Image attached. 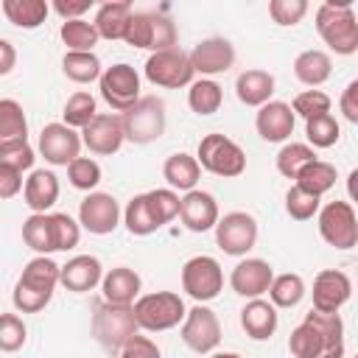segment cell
Listing matches in <instances>:
<instances>
[{
  "mask_svg": "<svg viewBox=\"0 0 358 358\" xmlns=\"http://www.w3.org/2000/svg\"><path fill=\"white\" fill-rule=\"evenodd\" d=\"M221 103H224V90H221L218 81H213V78H199V81L190 84V90H187V106H190L196 115H201V117L215 115V112L221 109Z\"/></svg>",
  "mask_w": 358,
  "mask_h": 358,
  "instance_id": "cell-35",
  "label": "cell"
},
{
  "mask_svg": "<svg viewBox=\"0 0 358 358\" xmlns=\"http://www.w3.org/2000/svg\"><path fill=\"white\" fill-rule=\"evenodd\" d=\"M145 78L154 87H165V90H179V87H190L193 84V62L190 53H185L182 48H171V50H159L151 53L145 59Z\"/></svg>",
  "mask_w": 358,
  "mask_h": 358,
  "instance_id": "cell-8",
  "label": "cell"
},
{
  "mask_svg": "<svg viewBox=\"0 0 358 358\" xmlns=\"http://www.w3.org/2000/svg\"><path fill=\"white\" fill-rule=\"evenodd\" d=\"M271 282H274V268H271V263H266L260 257L241 260L229 274L232 291L238 296H246V299H260L263 294H268Z\"/></svg>",
  "mask_w": 358,
  "mask_h": 358,
  "instance_id": "cell-18",
  "label": "cell"
},
{
  "mask_svg": "<svg viewBox=\"0 0 358 358\" xmlns=\"http://www.w3.org/2000/svg\"><path fill=\"white\" fill-rule=\"evenodd\" d=\"M34 148L28 145V140H11V143H0V165H11L17 171H28L34 168Z\"/></svg>",
  "mask_w": 358,
  "mask_h": 358,
  "instance_id": "cell-49",
  "label": "cell"
},
{
  "mask_svg": "<svg viewBox=\"0 0 358 358\" xmlns=\"http://www.w3.org/2000/svg\"><path fill=\"white\" fill-rule=\"evenodd\" d=\"M224 288V271L221 263L210 255H196L182 266V291L193 296L196 302H210Z\"/></svg>",
  "mask_w": 358,
  "mask_h": 358,
  "instance_id": "cell-10",
  "label": "cell"
},
{
  "mask_svg": "<svg viewBox=\"0 0 358 358\" xmlns=\"http://www.w3.org/2000/svg\"><path fill=\"white\" fill-rule=\"evenodd\" d=\"M294 76L308 87H322L333 76V59L330 53L319 48H308L294 59Z\"/></svg>",
  "mask_w": 358,
  "mask_h": 358,
  "instance_id": "cell-30",
  "label": "cell"
},
{
  "mask_svg": "<svg viewBox=\"0 0 358 358\" xmlns=\"http://www.w3.org/2000/svg\"><path fill=\"white\" fill-rule=\"evenodd\" d=\"M20 190H25L22 185V171L11 168V165H0V199H11Z\"/></svg>",
  "mask_w": 358,
  "mask_h": 358,
  "instance_id": "cell-53",
  "label": "cell"
},
{
  "mask_svg": "<svg viewBox=\"0 0 358 358\" xmlns=\"http://www.w3.org/2000/svg\"><path fill=\"white\" fill-rule=\"evenodd\" d=\"M101 98L115 109V112H129L143 95H140V76L131 64L117 62L112 67L103 70L101 81H98Z\"/></svg>",
  "mask_w": 358,
  "mask_h": 358,
  "instance_id": "cell-11",
  "label": "cell"
},
{
  "mask_svg": "<svg viewBox=\"0 0 358 358\" xmlns=\"http://www.w3.org/2000/svg\"><path fill=\"white\" fill-rule=\"evenodd\" d=\"M131 17H134L131 3H126V0H109V3L98 6L92 25H95V31H98L101 39L115 42V39H126V31H129Z\"/></svg>",
  "mask_w": 358,
  "mask_h": 358,
  "instance_id": "cell-24",
  "label": "cell"
},
{
  "mask_svg": "<svg viewBox=\"0 0 358 358\" xmlns=\"http://www.w3.org/2000/svg\"><path fill=\"white\" fill-rule=\"evenodd\" d=\"M305 137H308V145L313 148H330L338 143L341 137V129H338V120L324 112V115H316L310 120H305Z\"/></svg>",
  "mask_w": 358,
  "mask_h": 358,
  "instance_id": "cell-42",
  "label": "cell"
},
{
  "mask_svg": "<svg viewBox=\"0 0 358 358\" xmlns=\"http://www.w3.org/2000/svg\"><path fill=\"white\" fill-rule=\"evenodd\" d=\"M137 330H140V324L134 316V305H112L106 299L101 305H95L92 336L106 352H120L137 336Z\"/></svg>",
  "mask_w": 358,
  "mask_h": 358,
  "instance_id": "cell-3",
  "label": "cell"
},
{
  "mask_svg": "<svg viewBox=\"0 0 358 358\" xmlns=\"http://www.w3.org/2000/svg\"><path fill=\"white\" fill-rule=\"evenodd\" d=\"M288 350L294 358H344V322L338 313L310 310L291 330Z\"/></svg>",
  "mask_w": 358,
  "mask_h": 358,
  "instance_id": "cell-1",
  "label": "cell"
},
{
  "mask_svg": "<svg viewBox=\"0 0 358 358\" xmlns=\"http://www.w3.org/2000/svg\"><path fill=\"white\" fill-rule=\"evenodd\" d=\"M145 196H148V204H151V210H154V215H157V221L162 227L168 221H173L179 215V210H182V199L171 187H157V190H148Z\"/></svg>",
  "mask_w": 358,
  "mask_h": 358,
  "instance_id": "cell-45",
  "label": "cell"
},
{
  "mask_svg": "<svg viewBox=\"0 0 358 358\" xmlns=\"http://www.w3.org/2000/svg\"><path fill=\"white\" fill-rule=\"evenodd\" d=\"M84 145L98 154V157H112L120 151L126 131H123V117L115 112H98V117L81 131Z\"/></svg>",
  "mask_w": 358,
  "mask_h": 358,
  "instance_id": "cell-16",
  "label": "cell"
},
{
  "mask_svg": "<svg viewBox=\"0 0 358 358\" xmlns=\"http://www.w3.org/2000/svg\"><path fill=\"white\" fill-rule=\"evenodd\" d=\"M123 117V131H126V140L129 143H137V145H145V143H154L165 134V101L157 98V95H143L129 112L120 115Z\"/></svg>",
  "mask_w": 358,
  "mask_h": 358,
  "instance_id": "cell-7",
  "label": "cell"
},
{
  "mask_svg": "<svg viewBox=\"0 0 358 358\" xmlns=\"http://www.w3.org/2000/svg\"><path fill=\"white\" fill-rule=\"evenodd\" d=\"M81 134L76 129H70L67 123H48L39 131V154L45 157V162L50 165H70L73 159L81 157Z\"/></svg>",
  "mask_w": 358,
  "mask_h": 358,
  "instance_id": "cell-15",
  "label": "cell"
},
{
  "mask_svg": "<svg viewBox=\"0 0 358 358\" xmlns=\"http://www.w3.org/2000/svg\"><path fill=\"white\" fill-rule=\"evenodd\" d=\"M25 204L31 207V213H48L56 201H59V179L53 171H31V176L25 179V190H22Z\"/></svg>",
  "mask_w": 358,
  "mask_h": 358,
  "instance_id": "cell-28",
  "label": "cell"
},
{
  "mask_svg": "<svg viewBox=\"0 0 358 358\" xmlns=\"http://www.w3.org/2000/svg\"><path fill=\"white\" fill-rule=\"evenodd\" d=\"M347 196L358 204V168H352L350 176H347Z\"/></svg>",
  "mask_w": 358,
  "mask_h": 358,
  "instance_id": "cell-56",
  "label": "cell"
},
{
  "mask_svg": "<svg viewBox=\"0 0 358 358\" xmlns=\"http://www.w3.org/2000/svg\"><path fill=\"white\" fill-rule=\"evenodd\" d=\"M59 282H62V266H56L48 255H36L34 260H28L20 280H17V285L36 291V294H45V296H53V288Z\"/></svg>",
  "mask_w": 358,
  "mask_h": 358,
  "instance_id": "cell-27",
  "label": "cell"
},
{
  "mask_svg": "<svg viewBox=\"0 0 358 358\" xmlns=\"http://www.w3.org/2000/svg\"><path fill=\"white\" fill-rule=\"evenodd\" d=\"M179 218L185 224V229L190 232H207V229H215V224L221 221L218 215V201L213 193L207 190H190L182 196V210H179Z\"/></svg>",
  "mask_w": 358,
  "mask_h": 358,
  "instance_id": "cell-21",
  "label": "cell"
},
{
  "mask_svg": "<svg viewBox=\"0 0 358 358\" xmlns=\"http://www.w3.org/2000/svg\"><path fill=\"white\" fill-rule=\"evenodd\" d=\"M117 355H120V358H162L157 341H151L148 336H140V333H137Z\"/></svg>",
  "mask_w": 358,
  "mask_h": 358,
  "instance_id": "cell-51",
  "label": "cell"
},
{
  "mask_svg": "<svg viewBox=\"0 0 358 358\" xmlns=\"http://www.w3.org/2000/svg\"><path fill=\"white\" fill-rule=\"evenodd\" d=\"M310 162H316V151L308 143H285L274 157V165L285 179H296Z\"/></svg>",
  "mask_w": 358,
  "mask_h": 358,
  "instance_id": "cell-36",
  "label": "cell"
},
{
  "mask_svg": "<svg viewBox=\"0 0 358 358\" xmlns=\"http://www.w3.org/2000/svg\"><path fill=\"white\" fill-rule=\"evenodd\" d=\"M305 14H308L305 0H271L268 3V17L277 25H296V22H302Z\"/></svg>",
  "mask_w": 358,
  "mask_h": 358,
  "instance_id": "cell-50",
  "label": "cell"
},
{
  "mask_svg": "<svg viewBox=\"0 0 358 358\" xmlns=\"http://www.w3.org/2000/svg\"><path fill=\"white\" fill-rule=\"evenodd\" d=\"M305 296V280L294 271L274 274V282L268 288V299L274 308H296Z\"/></svg>",
  "mask_w": 358,
  "mask_h": 358,
  "instance_id": "cell-37",
  "label": "cell"
},
{
  "mask_svg": "<svg viewBox=\"0 0 358 358\" xmlns=\"http://www.w3.org/2000/svg\"><path fill=\"white\" fill-rule=\"evenodd\" d=\"M22 241H25V246H31L36 255H50V252H56L50 213H31V215L22 221Z\"/></svg>",
  "mask_w": 358,
  "mask_h": 358,
  "instance_id": "cell-31",
  "label": "cell"
},
{
  "mask_svg": "<svg viewBox=\"0 0 358 358\" xmlns=\"http://www.w3.org/2000/svg\"><path fill=\"white\" fill-rule=\"evenodd\" d=\"M235 95L241 103L246 106H266L274 95V76L268 70H260V67H252V70H243L238 78H235Z\"/></svg>",
  "mask_w": 358,
  "mask_h": 358,
  "instance_id": "cell-26",
  "label": "cell"
},
{
  "mask_svg": "<svg viewBox=\"0 0 358 358\" xmlns=\"http://www.w3.org/2000/svg\"><path fill=\"white\" fill-rule=\"evenodd\" d=\"M103 282V266L95 255H76L62 266V285L73 294H87Z\"/></svg>",
  "mask_w": 358,
  "mask_h": 358,
  "instance_id": "cell-22",
  "label": "cell"
},
{
  "mask_svg": "<svg viewBox=\"0 0 358 358\" xmlns=\"http://www.w3.org/2000/svg\"><path fill=\"white\" fill-rule=\"evenodd\" d=\"M190 62H193V70L201 73V78H213L227 73L235 64V48L224 36H210L190 50Z\"/></svg>",
  "mask_w": 358,
  "mask_h": 358,
  "instance_id": "cell-19",
  "label": "cell"
},
{
  "mask_svg": "<svg viewBox=\"0 0 358 358\" xmlns=\"http://www.w3.org/2000/svg\"><path fill=\"white\" fill-rule=\"evenodd\" d=\"M90 6H92L90 0H76V3H70V0H56V3H53V11L67 22V20H84L81 14H84Z\"/></svg>",
  "mask_w": 358,
  "mask_h": 358,
  "instance_id": "cell-54",
  "label": "cell"
},
{
  "mask_svg": "<svg viewBox=\"0 0 358 358\" xmlns=\"http://www.w3.org/2000/svg\"><path fill=\"white\" fill-rule=\"evenodd\" d=\"M28 338V327L17 313H3L0 316V350L3 352H17Z\"/></svg>",
  "mask_w": 358,
  "mask_h": 358,
  "instance_id": "cell-47",
  "label": "cell"
},
{
  "mask_svg": "<svg viewBox=\"0 0 358 358\" xmlns=\"http://www.w3.org/2000/svg\"><path fill=\"white\" fill-rule=\"evenodd\" d=\"M296 115L285 101H268L255 115V129L266 143H285L294 134Z\"/></svg>",
  "mask_w": 358,
  "mask_h": 358,
  "instance_id": "cell-20",
  "label": "cell"
},
{
  "mask_svg": "<svg viewBox=\"0 0 358 358\" xmlns=\"http://www.w3.org/2000/svg\"><path fill=\"white\" fill-rule=\"evenodd\" d=\"M62 73L76 81V84H92V81H101L103 76V67H101V59L95 53H76V50H67L62 56Z\"/></svg>",
  "mask_w": 358,
  "mask_h": 358,
  "instance_id": "cell-34",
  "label": "cell"
},
{
  "mask_svg": "<svg viewBox=\"0 0 358 358\" xmlns=\"http://www.w3.org/2000/svg\"><path fill=\"white\" fill-rule=\"evenodd\" d=\"M338 109H341V115H344L352 126H358V78H352V81L341 90Z\"/></svg>",
  "mask_w": 358,
  "mask_h": 358,
  "instance_id": "cell-52",
  "label": "cell"
},
{
  "mask_svg": "<svg viewBox=\"0 0 358 358\" xmlns=\"http://www.w3.org/2000/svg\"><path fill=\"white\" fill-rule=\"evenodd\" d=\"M316 31L333 53H358V14L350 0H324L316 8Z\"/></svg>",
  "mask_w": 358,
  "mask_h": 358,
  "instance_id": "cell-2",
  "label": "cell"
},
{
  "mask_svg": "<svg viewBox=\"0 0 358 358\" xmlns=\"http://www.w3.org/2000/svg\"><path fill=\"white\" fill-rule=\"evenodd\" d=\"M319 201H322L319 196H313V193L302 190L299 185H294V187L285 193V213H288L294 221H310V218L319 215V210H322Z\"/></svg>",
  "mask_w": 358,
  "mask_h": 358,
  "instance_id": "cell-44",
  "label": "cell"
},
{
  "mask_svg": "<svg viewBox=\"0 0 358 358\" xmlns=\"http://www.w3.org/2000/svg\"><path fill=\"white\" fill-rule=\"evenodd\" d=\"M182 341H185V347H190L199 355L213 352L221 344V322H218L215 310L196 302L182 322Z\"/></svg>",
  "mask_w": 358,
  "mask_h": 358,
  "instance_id": "cell-13",
  "label": "cell"
},
{
  "mask_svg": "<svg viewBox=\"0 0 358 358\" xmlns=\"http://www.w3.org/2000/svg\"><path fill=\"white\" fill-rule=\"evenodd\" d=\"M196 159L201 165V171L213 173V176H224V179H235L246 171V154L243 148L227 137V134H204L199 140V151H196Z\"/></svg>",
  "mask_w": 358,
  "mask_h": 358,
  "instance_id": "cell-4",
  "label": "cell"
},
{
  "mask_svg": "<svg viewBox=\"0 0 358 358\" xmlns=\"http://www.w3.org/2000/svg\"><path fill=\"white\" fill-rule=\"evenodd\" d=\"M296 185L302 187V190H308V193H313V196H324L333 185H336V168L330 165V162H324V159H316V162H310L299 176H296Z\"/></svg>",
  "mask_w": 358,
  "mask_h": 358,
  "instance_id": "cell-41",
  "label": "cell"
},
{
  "mask_svg": "<svg viewBox=\"0 0 358 358\" xmlns=\"http://www.w3.org/2000/svg\"><path fill=\"white\" fill-rule=\"evenodd\" d=\"M59 36L67 45V50H76V53H92V48L101 39L95 25L87 22V20H67V22H62Z\"/></svg>",
  "mask_w": 358,
  "mask_h": 358,
  "instance_id": "cell-38",
  "label": "cell"
},
{
  "mask_svg": "<svg viewBox=\"0 0 358 358\" xmlns=\"http://www.w3.org/2000/svg\"><path fill=\"white\" fill-rule=\"evenodd\" d=\"M134 316H137L140 330L162 333L185 322L187 308L176 291H154V294H143L134 302Z\"/></svg>",
  "mask_w": 358,
  "mask_h": 358,
  "instance_id": "cell-5",
  "label": "cell"
},
{
  "mask_svg": "<svg viewBox=\"0 0 358 358\" xmlns=\"http://www.w3.org/2000/svg\"><path fill=\"white\" fill-rule=\"evenodd\" d=\"M291 109H294V115L310 120V117H316V115L330 112V95H324L322 90H305V92H299V95L294 98Z\"/></svg>",
  "mask_w": 358,
  "mask_h": 358,
  "instance_id": "cell-48",
  "label": "cell"
},
{
  "mask_svg": "<svg viewBox=\"0 0 358 358\" xmlns=\"http://www.w3.org/2000/svg\"><path fill=\"white\" fill-rule=\"evenodd\" d=\"M162 176H165V182H168L171 190H185V193H190V190H196V185H199V179H201V165H199L196 157H190V154H185V151H176V154H171V157L165 159Z\"/></svg>",
  "mask_w": 358,
  "mask_h": 358,
  "instance_id": "cell-29",
  "label": "cell"
},
{
  "mask_svg": "<svg viewBox=\"0 0 358 358\" xmlns=\"http://www.w3.org/2000/svg\"><path fill=\"white\" fill-rule=\"evenodd\" d=\"M50 221H53L56 252H67V249L78 246V241H81V224L76 218H70L67 213H50Z\"/></svg>",
  "mask_w": 358,
  "mask_h": 358,
  "instance_id": "cell-46",
  "label": "cell"
},
{
  "mask_svg": "<svg viewBox=\"0 0 358 358\" xmlns=\"http://www.w3.org/2000/svg\"><path fill=\"white\" fill-rule=\"evenodd\" d=\"M140 288H143V280L134 268L129 266H115L103 274V282H101V291H103V299L112 302V305H134L140 299Z\"/></svg>",
  "mask_w": 358,
  "mask_h": 358,
  "instance_id": "cell-23",
  "label": "cell"
},
{
  "mask_svg": "<svg viewBox=\"0 0 358 358\" xmlns=\"http://www.w3.org/2000/svg\"><path fill=\"white\" fill-rule=\"evenodd\" d=\"M67 179L76 190H87V193H95L98 182H101V165L92 159V157H78L67 165Z\"/></svg>",
  "mask_w": 358,
  "mask_h": 358,
  "instance_id": "cell-43",
  "label": "cell"
},
{
  "mask_svg": "<svg viewBox=\"0 0 358 358\" xmlns=\"http://www.w3.org/2000/svg\"><path fill=\"white\" fill-rule=\"evenodd\" d=\"M120 215H123L120 213V204H117V199L112 193L95 190V193H87L84 201L78 204V224L87 232H92V235H109V232H115L117 224H120Z\"/></svg>",
  "mask_w": 358,
  "mask_h": 358,
  "instance_id": "cell-14",
  "label": "cell"
},
{
  "mask_svg": "<svg viewBox=\"0 0 358 358\" xmlns=\"http://www.w3.org/2000/svg\"><path fill=\"white\" fill-rule=\"evenodd\" d=\"M123 42L131 48L151 50V53L171 50V48H176V25L171 17H165L159 11H134Z\"/></svg>",
  "mask_w": 358,
  "mask_h": 358,
  "instance_id": "cell-6",
  "label": "cell"
},
{
  "mask_svg": "<svg viewBox=\"0 0 358 358\" xmlns=\"http://www.w3.org/2000/svg\"><path fill=\"white\" fill-rule=\"evenodd\" d=\"M64 123L70 126V129H87L95 117H98V103H95V98L90 95V92H84V90H78V92H73L70 98H67V103H64Z\"/></svg>",
  "mask_w": 358,
  "mask_h": 358,
  "instance_id": "cell-40",
  "label": "cell"
},
{
  "mask_svg": "<svg viewBox=\"0 0 358 358\" xmlns=\"http://www.w3.org/2000/svg\"><path fill=\"white\" fill-rule=\"evenodd\" d=\"M14 62H17L14 45L8 39H0V76H8L14 70Z\"/></svg>",
  "mask_w": 358,
  "mask_h": 358,
  "instance_id": "cell-55",
  "label": "cell"
},
{
  "mask_svg": "<svg viewBox=\"0 0 358 358\" xmlns=\"http://www.w3.org/2000/svg\"><path fill=\"white\" fill-rule=\"evenodd\" d=\"M123 224H126V229H129L131 235H137V238H145V235H151V232H157V229L162 227V224L157 221V215H154V210H151L145 193L131 196V201H129L126 210H123Z\"/></svg>",
  "mask_w": 358,
  "mask_h": 358,
  "instance_id": "cell-33",
  "label": "cell"
},
{
  "mask_svg": "<svg viewBox=\"0 0 358 358\" xmlns=\"http://www.w3.org/2000/svg\"><path fill=\"white\" fill-rule=\"evenodd\" d=\"M241 327L252 341H268L277 330V308L271 299H249L241 310Z\"/></svg>",
  "mask_w": 358,
  "mask_h": 358,
  "instance_id": "cell-25",
  "label": "cell"
},
{
  "mask_svg": "<svg viewBox=\"0 0 358 358\" xmlns=\"http://www.w3.org/2000/svg\"><path fill=\"white\" fill-rule=\"evenodd\" d=\"M313 310L319 313H338L347 299L352 296V282L338 268H322L313 280Z\"/></svg>",
  "mask_w": 358,
  "mask_h": 358,
  "instance_id": "cell-17",
  "label": "cell"
},
{
  "mask_svg": "<svg viewBox=\"0 0 358 358\" xmlns=\"http://www.w3.org/2000/svg\"><path fill=\"white\" fill-rule=\"evenodd\" d=\"M215 243H218V249L224 255L243 257L257 243V221H255V215H249L243 210L227 213L215 224Z\"/></svg>",
  "mask_w": 358,
  "mask_h": 358,
  "instance_id": "cell-12",
  "label": "cell"
},
{
  "mask_svg": "<svg viewBox=\"0 0 358 358\" xmlns=\"http://www.w3.org/2000/svg\"><path fill=\"white\" fill-rule=\"evenodd\" d=\"M50 6L45 0H3V14L17 28H39L48 20Z\"/></svg>",
  "mask_w": 358,
  "mask_h": 358,
  "instance_id": "cell-32",
  "label": "cell"
},
{
  "mask_svg": "<svg viewBox=\"0 0 358 358\" xmlns=\"http://www.w3.org/2000/svg\"><path fill=\"white\" fill-rule=\"evenodd\" d=\"M210 358H241L238 352H213Z\"/></svg>",
  "mask_w": 358,
  "mask_h": 358,
  "instance_id": "cell-57",
  "label": "cell"
},
{
  "mask_svg": "<svg viewBox=\"0 0 358 358\" xmlns=\"http://www.w3.org/2000/svg\"><path fill=\"white\" fill-rule=\"evenodd\" d=\"M319 235L333 249H352L358 246V218L350 201H327L319 210Z\"/></svg>",
  "mask_w": 358,
  "mask_h": 358,
  "instance_id": "cell-9",
  "label": "cell"
},
{
  "mask_svg": "<svg viewBox=\"0 0 358 358\" xmlns=\"http://www.w3.org/2000/svg\"><path fill=\"white\" fill-rule=\"evenodd\" d=\"M355 358H358V355H355Z\"/></svg>",
  "mask_w": 358,
  "mask_h": 358,
  "instance_id": "cell-58",
  "label": "cell"
},
{
  "mask_svg": "<svg viewBox=\"0 0 358 358\" xmlns=\"http://www.w3.org/2000/svg\"><path fill=\"white\" fill-rule=\"evenodd\" d=\"M11 140H28V120L22 106L14 98H3L0 101V143H11Z\"/></svg>",
  "mask_w": 358,
  "mask_h": 358,
  "instance_id": "cell-39",
  "label": "cell"
}]
</instances>
